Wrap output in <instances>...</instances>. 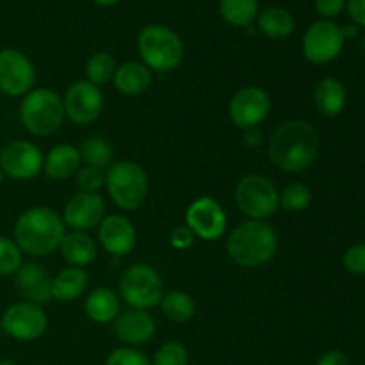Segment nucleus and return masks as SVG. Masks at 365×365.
I'll return each instance as SVG.
<instances>
[{"mask_svg": "<svg viewBox=\"0 0 365 365\" xmlns=\"http://www.w3.org/2000/svg\"><path fill=\"white\" fill-rule=\"evenodd\" d=\"M319 148V132L310 121L289 120L271 135L267 153L278 170L285 173H302L312 166Z\"/></svg>", "mask_w": 365, "mask_h": 365, "instance_id": "1", "label": "nucleus"}, {"mask_svg": "<svg viewBox=\"0 0 365 365\" xmlns=\"http://www.w3.org/2000/svg\"><path fill=\"white\" fill-rule=\"evenodd\" d=\"M66 235V225L56 210L48 207H32L18 217L14 225V242L21 253L46 257L59 250Z\"/></svg>", "mask_w": 365, "mask_h": 365, "instance_id": "2", "label": "nucleus"}, {"mask_svg": "<svg viewBox=\"0 0 365 365\" xmlns=\"http://www.w3.org/2000/svg\"><path fill=\"white\" fill-rule=\"evenodd\" d=\"M278 250V234L269 223L248 220L228 234L227 253L241 267H260Z\"/></svg>", "mask_w": 365, "mask_h": 365, "instance_id": "3", "label": "nucleus"}, {"mask_svg": "<svg viewBox=\"0 0 365 365\" xmlns=\"http://www.w3.org/2000/svg\"><path fill=\"white\" fill-rule=\"evenodd\" d=\"M138 50L143 64L152 71L168 73L184 61V41L173 29L166 25H148L139 32Z\"/></svg>", "mask_w": 365, "mask_h": 365, "instance_id": "4", "label": "nucleus"}, {"mask_svg": "<svg viewBox=\"0 0 365 365\" xmlns=\"http://www.w3.org/2000/svg\"><path fill=\"white\" fill-rule=\"evenodd\" d=\"M20 118L24 127L36 138H48L56 134L63 125L64 106L63 96L46 88L32 89L25 95L20 106Z\"/></svg>", "mask_w": 365, "mask_h": 365, "instance_id": "5", "label": "nucleus"}, {"mask_svg": "<svg viewBox=\"0 0 365 365\" xmlns=\"http://www.w3.org/2000/svg\"><path fill=\"white\" fill-rule=\"evenodd\" d=\"M106 187L121 210H135L148 195V177L134 160H118L107 168Z\"/></svg>", "mask_w": 365, "mask_h": 365, "instance_id": "6", "label": "nucleus"}, {"mask_svg": "<svg viewBox=\"0 0 365 365\" xmlns=\"http://www.w3.org/2000/svg\"><path fill=\"white\" fill-rule=\"evenodd\" d=\"M120 294L132 309H153L164 296L163 277L150 264H134L121 277Z\"/></svg>", "mask_w": 365, "mask_h": 365, "instance_id": "7", "label": "nucleus"}, {"mask_svg": "<svg viewBox=\"0 0 365 365\" xmlns=\"http://www.w3.org/2000/svg\"><path fill=\"white\" fill-rule=\"evenodd\" d=\"M235 205L250 220L264 221L280 207V192L269 178L262 175H248L235 185Z\"/></svg>", "mask_w": 365, "mask_h": 365, "instance_id": "8", "label": "nucleus"}, {"mask_svg": "<svg viewBox=\"0 0 365 365\" xmlns=\"http://www.w3.org/2000/svg\"><path fill=\"white\" fill-rule=\"evenodd\" d=\"M344 43L341 25L319 20L310 25L303 36V56L314 64H328L341 56Z\"/></svg>", "mask_w": 365, "mask_h": 365, "instance_id": "9", "label": "nucleus"}, {"mask_svg": "<svg viewBox=\"0 0 365 365\" xmlns=\"http://www.w3.org/2000/svg\"><path fill=\"white\" fill-rule=\"evenodd\" d=\"M271 113V96L266 89L248 86L235 93L228 103V118L241 130L259 127Z\"/></svg>", "mask_w": 365, "mask_h": 365, "instance_id": "10", "label": "nucleus"}, {"mask_svg": "<svg viewBox=\"0 0 365 365\" xmlns=\"http://www.w3.org/2000/svg\"><path fill=\"white\" fill-rule=\"evenodd\" d=\"M48 327L46 314L39 305L18 302L7 307L2 316V328L9 337L20 342L38 341Z\"/></svg>", "mask_w": 365, "mask_h": 365, "instance_id": "11", "label": "nucleus"}, {"mask_svg": "<svg viewBox=\"0 0 365 365\" xmlns=\"http://www.w3.org/2000/svg\"><path fill=\"white\" fill-rule=\"evenodd\" d=\"M36 68L24 52L16 48L0 50V91L7 96H21L32 91Z\"/></svg>", "mask_w": 365, "mask_h": 365, "instance_id": "12", "label": "nucleus"}, {"mask_svg": "<svg viewBox=\"0 0 365 365\" xmlns=\"http://www.w3.org/2000/svg\"><path fill=\"white\" fill-rule=\"evenodd\" d=\"M64 114L75 125H91L103 110V95L98 86L88 81H77L63 96Z\"/></svg>", "mask_w": 365, "mask_h": 365, "instance_id": "13", "label": "nucleus"}, {"mask_svg": "<svg viewBox=\"0 0 365 365\" xmlns=\"http://www.w3.org/2000/svg\"><path fill=\"white\" fill-rule=\"evenodd\" d=\"M43 155L41 148L31 141L16 139L9 143L0 152V164H2L4 175L13 180H31L43 171Z\"/></svg>", "mask_w": 365, "mask_h": 365, "instance_id": "14", "label": "nucleus"}, {"mask_svg": "<svg viewBox=\"0 0 365 365\" xmlns=\"http://www.w3.org/2000/svg\"><path fill=\"white\" fill-rule=\"evenodd\" d=\"M185 227L203 241H216L227 230V214L223 207L210 196H202L189 205Z\"/></svg>", "mask_w": 365, "mask_h": 365, "instance_id": "15", "label": "nucleus"}, {"mask_svg": "<svg viewBox=\"0 0 365 365\" xmlns=\"http://www.w3.org/2000/svg\"><path fill=\"white\" fill-rule=\"evenodd\" d=\"M106 217V202L98 192H81L71 196L64 207L63 221L73 232H88L98 227Z\"/></svg>", "mask_w": 365, "mask_h": 365, "instance_id": "16", "label": "nucleus"}, {"mask_svg": "<svg viewBox=\"0 0 365 365\" xmlns=\"http://www.w3.org/2000/svg\"><path fill=\"white\" fill-rule=\"evenodd\" d=\"M98 241L110 257H125L135 248L138 232L132 221L121 214H110L98 225Z\"/></svg>", "mask_w": 365, "mask_h": 365, "instance_id": "17", "label": "nucleus"}, {"mask_svg": "<svg viewBox=\"0 0 365 365\" xmlns=\"http://www.w3.org/2000/svg\"><path fill=\"white\" fill-rule=\"evenodd\" d=\"M14 285L18 294L29 303L41 305L52 299V278L45 267L36 262L21 264L14 273Z\"/></svg>", "mask_w": 365, "mask_h": 365, "instance_id": "18", "label": "nucleus"}, {"mask_svg": "<svg viewBox=\"0 0 365 365\" xmlns=\"http://www.w3.org/2000/svg\"><path fill=\"white\" fill-rule=\"evenodd\" d=\"M157 331L155 319L146 310H127L114 321V334L128 346L146 344Z\"/></svg>", "mask_w": 365, "mask_h": 365, "instance_id": "19", "label": "nucleus"}, {"mask_svg": "<svg viewBox=\"0 0 365 365\" xmlns=\"http://www.w3.org/2000/svg\"><path fill=\"white\" fill-rule=\"evenodd\" d=\"M348 103L346 86L335 77H324L314 88V106L324 118H337Z\"/></svg>", "mask_w": 365, "mask_h": 365, "instance_id": "20", "label": "nucleus"}, {"mask_svg": "<svg viewBox=\"0 0 365 365\" xmlns=\"http://www.w3.org/2000/svg\"><path fill=\"white\" fill-rule=\"evenodd\" d=\"M153 73L146 64L138 61H128L116 68L114 73V86L125 96H139L152 86Z\"/></svg>", "mask_w": 365, "mask_h": 365, "instance_id": "21", "label": "nucleus"}, {"mask_svg": "<svg viewBox=\"0 0 365 365\" xmlns=\"http://www.w3.org/2000/svg\"><path fill=\"white\" fill-rule=\"evenodd\" d=\"M81 152L73 145H57L46 153L43 171L52 180H64L81 170Z\"/></svg>", "mask_w": 365, "mask_h": 365, "instance_id": "22", "label": "nucleus"}, {"mask_svg": "<svg viewBox=\"0 0 365 365\" xmlns=\"http://www.w3.org/2000/svg\"><path fill=\"white\" fill-rule=\"evenodd\" d=\"M84 310L93 323L109 324L114 323L121 314V303L116 292L107 287H98L86 298Z\"/></svg>", "mask_w": 365, "mask_h": 365, "instance_id": "23", "label": "nucleus"}, {"mask_svg": "<svg viewBox=\"0 0 365 365\" xmlns=\"http://www.w3.org/2000/svg\"><path fill=\"white\" fill-rule=\"evenodd\" d=\"M59 252L71 267H86L96 260V242L86 232H73L64 235Z\"/></svg>", "mask_w": 365, "mask_h": 365, "instance_id": "24", "label": "nucleus"}, {"mask_svg": "<svg viewBox=\"0 0 365 365\" xmlns=\"http://www.w3.org/2000/svg\"><path fill=\"white\" fill-rule=\"evenodd\" d=\"M89 277L82 267H66L52 280V298L61 303L77 302L86 292Z\"/></svg>", "mask_w": 365, "mask_h": 365, "instance_id": "25", "label": "nucleus"}, {"mask_svg": "<svg viewBox=\"0 0 365 365\" xmlns=\"http://www.w3.org/2000/svg\"><path fill=\"white\" fill-rule=\"evenodd\" d=\"M259 31L269 39H285L294 32V16L284 7H267L257 16Z\"/></svg>", "mask_w": 365, "mask_h": 365, "instance_id": "26", "label": "nucleus"}, {"mask_svg": "<svg viewBox=\"0 0 365 365\" xmlns=\"http://www.w3.org/2000/svg\"><path fill=\"white\" fill-rule=\"evenodd\" d=\"M220 14L234 27H248L259 16V0H220Z\"/></svg>", "mask_w": 365, "mask_h": 365, "instance_id": "27", "label": "nucleus"}, {"mask_svg": "<svg viewBox=\"0 0 365 365\" xmlns=\"http://www.w3.org/2000/svg\"><path fill=\"white\" fill-rule=\"evenodd\" d=\"M78 152H81V159L86 166L107 171V168L113 164L114 150L110 143L102 135H91V138L84 139Z\"/></svg>", "mask_w": 365, "mask_h": 365, "instance_id": "28", "label": "nucleus"}, {"mask_svg": "<svg viewBox=\"0 0 365 365\" xmlns=\"http://www.w3.org/2000/svg\"><path fill=\"white\" fill-rule=\"evenodd\" d=\"M160 309H163L164 316L173 323H187L195 316L196 303L187 292L170 291L164 292L163 299H160Z\"/></svg>", "mask_w": 365, "mask_h": 365, "instance_id": "29", "label": "nucleus"}, {"mask_svg": "<svg viewBox=\"0 0 365 365\" xmlns=\"http://www.w3.org/2000/svg\"><path fill=\"white\" fill-rule=\"evenodd\" d=\"M116 68V61L109 52H96L89 57L86 64V77H88V82L100 88L113 81Z\"/></svg>", "mask_w": 365, "mask_h": 365, "instance_id": "30", "label": "nucleus"}, {"mask_svg": "<svg viewBox=\"0 0 365 365\" xmlns=\"http://www.w3.org/2000/svg\"><path fill=\"white\" fill-rule=\"evenodd\" d=\"M312 203V189L303 182H292L280 192V207L287 212H303Z\"/></svg>", "mask_w": 365, "mask_h": 365, "instance_id": "31", "label": "nucleus"}, {"mask_svg": "<svg viewBox=\"0 0 365 365\" xmlns=\"http://www.w3.org/2000/svg\"><path fill=\"white\" fill-rule=\"evenodd\" d=\"M24 264L21 260V250L14 241L9 237H0V277H9L14 274L20 266Z\"/></svg>", "mask_w": 365, "mask_h": 365, "instance_id": "32", "label": "nucleus"}, {"mask_svg": "<svg viewBox=\"0 0 365 365\" xmlns=\"http://www.w3.org/2000/svg\"><path fill=\"white\" fill-rule=\"evenodd\" d=\"M187 349L180 342H166L157 349L152 365H187Z\"/></svg>", "mask_w": 365, "mask_h": 365, "instance_id": "33", "label": "nucleus"}, {"mask_svg": "<svg viewBox=\"0 0 365 365\" xmlns=\"http://www.w3.org/2000/svg\"><path fill=\"white\" fill-rule=\"evenodd\" d=\"M77 187L81 192H98L106 185V171L84 166L77 171Z\"/></svg>", "mask_w": 365, "mask_h": 365, "instance_id": "34", "label": "nucleus"}, {"mask_svg": "<svg viewBox=\"0 0 365 365\" xmlns=\"http://www.w3.org/2000/svg\"><path fill=\"white\" fill-rule=\"evenodd\" d=\"M342 266L348 273L365 277V242H356L346 250L342 255Z\"/></svg>", "mask_w": 365, "mask_h": 365, "instance_id": "35", "label": "nucleus"}, {"mask_svg": "<svg viewBox=\"0 0 365 365\" xmlns=\"http://www.w3.org/2000/svg\"><path fill=\"white\" fill-rule=\"evenodd\" d=\"M106 365H152V360L134 348H118L107 356Z\"/></svg>", "mask_w": 365, "mask_h": 365, "instance_id": "36", "label": "nucleus"}, {"mask_svg": "<svg viewBox=\"0 0 365 365\" xmlns=\"http://www.w3.org/2000/svg\"><path fill=\"white\" fill-rule=\"evenodd\" d=\"M344 9L346 0H316V11L324 20L337 18L339 14L344 13Z\"/></svg>", "mask_w": 365, "mask_h": 365, "instance_id": "37", "label": "nucleus"}, {"mask_svg": "<svg viewBox=\"0 0 365 365\" xmlns=\"http://www.w3.org/2000/svg\"><path fill=\"white\" fill-rule=\"evenodd\" d=\"M196 235L192 234L189 227H177L170 235V242L175 250H187L192 246Z\"/></svg>", "mask_w": 365, "mask_h": 365, "instance_id": "38", "label": "nucleus"}, {"mask_svg": "<svg viewBox=\"0 0 365 365\" xmlns=\"http://www.w3.org/2000/svg\"><path fill=\"white\" fill-rule=\"evenodd\" d=\"M346 11L351 18V24L365 27V0H346Z\"/></svg>", "mask_w": 365, "mask_h": 365, "instance_id": "39", "label": "nucleus"}, {"mask_svg": "<svg viewBox=\"0 0 365 365\" xmlns=\"http://www.w3.org/2000/svg\"><path fill=\"white\" fill-rule=\"evenodd\" d=\"M317 365H351V360L341 349H331V351H327L321 356Z\"/></svg>", "mask_w": 365, "mask_h": 365, "instance_id": "40", "label": "nucleus"}, {"mask_svg": "<svg viewBox=\"0 0 365 365\" xmlns=\"http://www.w3.org/2000/svg\"><path fill=\"white\" fill-rule=\"evenodd\" d=\"M245 143L246 146H250V148H252V146L255 148V146H259L260 143H262V132L259 130V127L245 130Z\"/></svg>", "mask_w": 365, "mask_h": 365, "instance_id": "41", "label": "nucleus"}, {"mask_svg": "<svg viewBox=\"0 0 365 365\" xmlns=\"http://www.w3.org/2000/svg\"><path fill=\"white\" fill-rule=\"evenodd\" d=\"M341 29H342V34H344V39L356 38V36H359V32H360V27H359V25H355V24H348V25H344V27H341Z\"/></svg>", "mask_w": 365, "mask_h": 365, "instance_id": "42", "label": "nucleus"}, {"mask_svg": "<svg viewBox=\"0 0 365 365\" xmlns=\"http://www.w3.org/2000/svg\"><path fill=\"white\" fill-rule=\"evenodd\" d=\"M95 4H98V6L102 7H110V6H116L118 2H121V0H93Z\"/></svg>", "mask_w": 365, "mask_h": 365, "instance_id": "43", "label": "nucleus"}, {"mask_svg": "<svg viewBox=\"0 0 365 365\" xmlns=\"http://www.w3.org/2000/svg\"><path fill=\"white\" fill-rule=\"evenodd\" d=\"M0 365H14V362L11 359H4L0 360Z\"/></svg>", "mask_w": 365, "mask_h": 365, "instance_id": "44", "label": "nucleus"}, {"mask_svg": "<svg viewBox=\"0 0 365 365\" xmlns=\"http://www.w3.org/2000/svg\"><path fill=\"white\" fill-rule=\"evenodd\" d=\"M4 180V170H2V164H0V184H2Z\"/></svg>", "mask_w": 365, "mask_h": 365, "instance_id": "45", "label": "nucleus"}]
</instances>
